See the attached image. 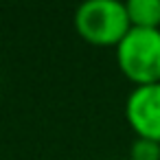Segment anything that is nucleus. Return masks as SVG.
<instances>
[{
	"mask_svg": "<svg viewBox=\"0 0 160 160\" xmlns=\"http://www.w3.org/2000/svg\"><path fill=\"white\" fill-rule=\"evenodd\" d=\"M75 29L88 44L118 46L132 29L125 2L118 0H86L75 11Z\"/></svg>",
	"mask_w": 160,
	"mask_h": 160,
	"instance_id": "obj_1",
	"label": "nucleus"
},
{
	"mask_svg": "<svg viewBox=\"0 0 160 160\" xmlns=\"http://www.w3.org/2000/svg\"><path fill=\"white\" fill-rule=\"evenodd\" d=\"M118 70L134 86L160 83V29H129L116 46Z\"/></svg>",
	"mask_w": 160,
	"mask_h": 160,
	"instance_id": "obj_2",
	"label": "nucleus"
},
{
	"mask_svg": "<svg viewBox=\"0 0 160 160\" xmlns=\"http://www.w3.org/2000/svg\"><path fill=\"white\" fill-rule=\"evenodd\" d=\"M125 118L136 138L160 142V83L134 86L125 99Z\"/></svg>",
	"mask_w": 160,
	"mask_h": 160,
	"instance_id": "obj_3",
	"label": "nucleus"
},
{
	"mask_svg": "<svg viewBox=\"0 0 160 160\" xmlns=\"http://www.w3.org/2000/svg\"><path fill=\"white\" fill-rule=\"evenodd\" d=\"M125 9L134 29H160V0H127Z\"/></svg>",
	"mask_w": 160,
	"mask_h": 160,
	"instance_id": "obj_4",
	"label": "nucleus"
},
{
	"mask_svg": "<svg viewBox=\"0 0 160 160\" xmlns=\"http://www.w3.org/2000/svg\"><path fill=\"white\" fill-rule=\"evenodd\" d=\"M127 160H160V142L147 140V138H136L129 147Z\"/></svg>",
	"mask_w": 160,
	"mask_h": 160,
	"instance_id": "obj_5",
	"label": "nucleus"
}]
</instances>
